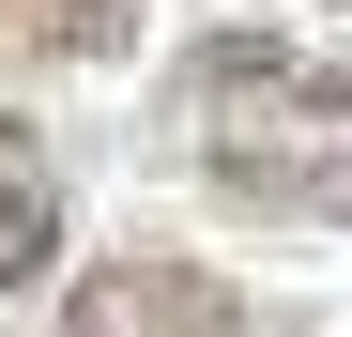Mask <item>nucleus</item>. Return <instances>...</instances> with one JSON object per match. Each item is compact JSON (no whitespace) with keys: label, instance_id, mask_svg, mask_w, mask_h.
Instances as JSON below:
<instances>
[{"label":"nucleus","instance_id":"obj_1","mask_svg":"<svg viewBox=\"0 0 352 337\" xmlns=\"http://www.w3.org/2000/svg\"><path fill=\"white\" fill-rule=\"evenodd\" d=\"M168 123L245 215H352V77L276 31H214L168 77Z\"/></svg>","mask_w":352,"mask_h":337},{"label":"nucleus","instance_id":"obj_3","mask_svg":"<svg viewBox=\"0 0 352 337\" xmlns=\"http://www.w3.org/2000/svg\"><path fill=\"white\" fill-rule=\"evenodd\" d=\"M46 246H62V168H46L31 123H0V292L46 276Z\"/></svg>","mask_w":352,"mask_h":337},{"label":"nucleus","instance_id":"obj_4","mask_svg":"<svg viewBox=\"0 0 352 337\" xmlns=\"http://www.w3.org/2000/svg\"><path fill=\"white\" fill-rule=\"evenodd\" d=\"M138 31V0H0V46L16 62H107Z\"/></svg>","mask_w":352,"mask_h":337},{"label":"nucleus","instance_id":"obj_2","mask_svg":"<svg viewBox=\"0 0 352 337\" xmlns=\"http://www.w3.org/2000/svg\"><path fill=\"white\" fill-rule=\"evenodd\" d=\"M62 337H230V276L168 261V246H123L62 292Z\"/></svg>","mask_w":352,"mask_h":337}]
</instances>
